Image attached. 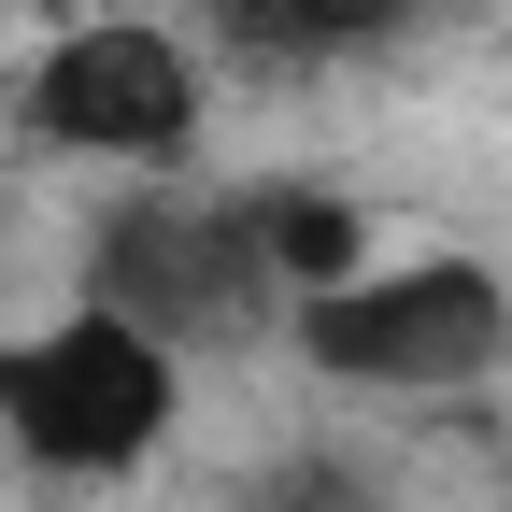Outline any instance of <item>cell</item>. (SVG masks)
Wrapping results in <instances>:
<instances>
[{"mask_svg":"<svg viewBox=\"0 0 512 512\" xmlns=\"http://www.w3.org/2000/svg\"><path fill=\"white\" fill-rule=\"evenodd\" d=\"M171 427H185V356L157 328H128L114 299H72V313L0 342V441L43 484H114Z\"/></svg>","mask_w":512,"mask_h":512,"instance_id":"1","label":"cell"},{"mask_svg":"<svg viewBox=\"0 0 512 512\" xmlns=\"http://www.w3.org/2000/svg\"><path fill=\"white\" fill-rule=\"evenodd\" d=\"M285 342L356 384V399H470V384L512 370V285L484 271V256H370L356 285L328 299H299L285 313Z\"/></svg>","mask_w":512,"mask_h":512,"instance_id":"2","label":"cell"},{"mask_svg":"<svg viewBox=\"0 0 512 512\" xmlns=\"http://www.w3.org/2000/svg\"><path fill=\"white\" fill-rule=\"evenodd\" d=\"M86 299H114L128 328H157L171 356L285 328V271H271V242H256V200H200V185H128L86 228Z\"/></svg>","mask_w":512,"mask_h":512,"instance_id":"3","label":"cell"},{"mask_svg":"<svg viewBox=\"0 0 512 512\" xmlns=\"http://www.w3.org/2000/svg\"><path fill=\"white\" fill-rule=\"evenodd\" d=\"M15 128L57 143V157H86V171L171 185L185 157H200V128H214V57L185 29H157V15H86V29H57L29 57Z\"/></svg>","mask_w":512,"mask_h":512,"instance_id":"4","label":"cell"},{"mask_svg":"<svg viewBox=\"0 0 512 512\" xmlns=\"http://www.w3.org/2000/svg\"><path fill=\"white\" fill-rule=\"evenodd\" d=\"M200 15H214V43L242 57V72L313 86V72H370V57H399V43L427 29V0H200Z\"/></svg>","mask_w":512,"mask_h":512,"instance_id":"5","label":"cell"},{"mask_svg":"<svg viewBox=\"0 0 512 512\" xmlns=\"http://www.w3.org/2000/svg\"><path fill=\"white\" fill-rule=\"evenodd\" d=\"M256 242H271V271H285V313L328 299V285H356L370 256H384L356 228V200H328V185H256Z\"/></svg>","mask_w":512,"mask_h":512,"instance_id":"6","label":"cell"},{"mask_svg":"<svg viewBox=\"0 0 512 512\" xmlns=\"http://www.w3.org/2000/svg\"><path fill=\"white\" fill-rule=\"evenodd\" d=\"M228 512H384V484L342 470V456H285V470H242Z\"/></svg>","mask_w":512,"mask_h":512,"instance_id":"7","label":"cell"}]
</instances>
